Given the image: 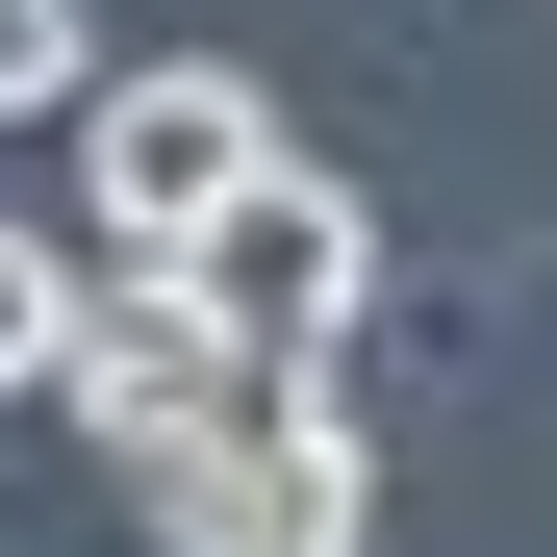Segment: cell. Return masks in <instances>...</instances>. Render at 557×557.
I'll return each instance as SVG.
<instances>
[{"label":"cell","instance_id":"cell-3","mask_svg":"<svg viewBox=\"0 0 557 557\" xmlns=\"http://www.w3.org/2000/svg\"><path fill=\"white\" fill-rule=\"evenodd\" d=\"M51 406H76V456H102V482L203 456V406H228V330H203V278L102 228V278H76V355H51Z\"/></svg>","mask_w":557,"mask_h":557},{"label":"cell","instance_id":"cell-1","mask_svg":"<svg viewBox=\"0 0 557 557\" xmlns=\"http://www.w3.org/2000/svg\"><path fill=\"white\" fill-rule=\"evenodd\" d=\"M127 507H152V557H355V532H381V456H355L330 355H228L203 456H152Z\"/></svg>","mask_w":557,"mask_h":557},{"label":"cell","instance_id":"cell-5","mask_svg":"<svg viewBox=\"0 0 557 557\" xmlns=\"http://www.w3.org/2000/svg\"><path fill=\"white\" fill-rule=\"evenodd\" d=\"M76 278H102L76 228H0V406H51V355H76Z\"/></svg>","mask_w":557,"mask_h":557},{"label":"cell","instance_id":"cell-6","mask_svg":"<svg viewBox=\"0 0 557 557\" xmlns=\"http://www.w3.org/2000/svg\"><path fill=\"white\" fill-rule=\"evenodd\" d=\"M102 102V26H76V0H0V127H76Z\"/></svg>","mask_w":557,"mask_h":557},{"label":"cell","instance_id":"cell-4","mask_svg":"<svg viewBox=\"0 0 557 557\" xmlns=\"http://www.w3.org/2000/svg\"><path fill=\"white\" fill-rule=\"evenodd\" d=\"M177 278H203V330H228V355H355L381 228H355V177H330V152H278V177H253V203L177 253Z\"/></svg>","mask_w":557,"mask_h":557},{"label":"cell","instance_id":"cell-2","mask_svg":"<svg viewBox=\"0 0 557 557\" xmlns=\"http://www.w3.org/2000/svg\"><path fill=\"white\" fill-rule=\"evenodd\" d=\"M253 177H278V76H228V51H152V76L76 102V203H102L127 253H203Z\"/></svg>","mask_w":557,"mask_h":557}]
</instances>
